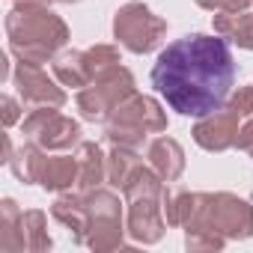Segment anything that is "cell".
I'll list each match as a JSON object with an SVG mask.
<instances>
[{"label": "cell", "instance_id": "2", "mask_svg": "<svg viewBox=\"0 0 253 253\" xmlns=\"http://www.w3.org/2000/svg\"><path fill=\"white\" fill-rule=\"evenodd\" d=\"M6 33L12 51L24 63H36V66H42L69 36L66 24L57 15L45 12L42 3H21L18 9H12L6 18Z\"/></svg>", "mask_w": 253, "mask_h": 253}, {"label": "cell", "instance_id": "1", "mask_svg": "<svg viewBox=\"0 0 253 253\" xmlns=\"http://www.w3.org/2000/svg\"><path fill=\"white\" fill-rule=\"evenodd\" d=\"M235 84V60L223 36L191 33L170 42L152 66V86L182 116L220 110Z\"/></svg>", "mask_w": 253, "mask_h": 253}, {"label": "cell", "instance_id": "18", "mask_svg": "<svg viewBox=\"0 0 253 253\" xmlns=\"http://www.w3.org/2000/svg\"><path fill=\"white\" fill-rule=\"evenodd\" d=\"M3 107H6V113H3V122H6V125H12V122H15V116H18V113H15V101L6 95V98H3Z\"/></svg>", "mask_w": 253, "mask_h": 253}, {"label": "cell", "instance_id": "11", "mask_svg": "<svg viewBox=\"0 0 253 253\" xmlns=\"http://www.w3.org/2000/svg\"><path fill=\"white\" fill-rule=\"evenodd\" d=\"M214 27L223 39H232L235 45L253 51V15L244 12H217L214 15Z\"/></svg>", "mask_w": 253, "mask_h": 253}, {"label": "cell", "instance_id": "14", "mask_svg": "<svg viewBox=\"0 0 253 253\" xmlns=\"http://www.w3.org/2000/svg\"><path fill=\"white\" fill-rule=\"evenodd\" d=\"M101 176H104V161H101L98 146L84 143L81 146V155H78V185L84 191H89V188H95L101 182Z\"/></svg>", "mask_w": 253, "mask_h": 253}, {"label": "cell", "instance_id": "4", "mask_svg": "<svg viewBox=\"0 0 253 253\" xmlns=\"http://www.w3.org/2000/svg\"><path fill=\"white\" fill-rule=\"evenodd\" d=\"M167 125L161 107L152 101V98H143V95H134L131 101H122L107 125V134L110 140L128 146V143H137L143 140V134L149 131H161Z\"/></svg>", "mask_w": 253, "mask_h": 253}, {"label": "cell", "instance_id": "9", "mask_svg": "<svg viewBox=\"0 0 253 253\" xmlns=\"http://www.w3.org/2000/svg\"><path fill=\"white\" fill-rule=\"evenodd\" d=\"M89 209V220H92V247H113L119 241L116 229H119V203L110 194H95Z\"/></svg>", "mask_w": 253, "mask_h": 253}, {"label": "cell", "instance_id": "10", "mask_svg": "<svg viewBox=\"0 0 253 253\" xmlns=\"http://www.w3.org/2000/svg\"><path fill=\"white\" fill-rule=\"evenodd\" d=\"M36 182L48 191L69 188L72 182H78V158H42Z\"/></svg>", "mask_w": 253, "mask_h": 253}, {"label": "cell", "instance_id": "12", "mask_svg": "<svg viewBox=\"0 0 253 253\" xmlns=\"http://www.w3.org/2000/svg\"><path fill=\"white\" fill-rule=\"evenodd\" d=\"M149 158H152V164H155V170L170 182V179H176L179 173H182V167H185V158H182V146L176 143V140H170V137H161V140H155L152 146H149Z\"/></svg>", "mask_w": 253, "mask_h": 253}, {"label": "cell", "instance_id": "5", "mask_svg": "<svg viewBox=\"0 0 253 253\" xmlns=\"http://www.w3.org/2000/svg\"><path fill=\"white\" fill-rule=\"evenodd\" d=\"M113 30H116V39L125 48H131L134 54H146L161 42L167 24L161 18H155L143 3H128L116 12Z\"/></svg>", "mask_w": 253, "mask_h": 253}, {"label": "cell", "instance_id": "15", "mask_svg": "<svg viewBox=\"0 0 253 253\" xmlns=\"http://www.w3.org/2000/svg\"><path fill=\"white\" fill-rule=\"evenodd\" d=\"M140 170V164H137V158L134 155H128L125 149H116L113 155H110V170H107V176H110V182L113 185H128L131 179H134V173Z\"/></svg>", "mask_w": 253, "mask_h": 253}, {"label": "cell", "instance_id": "6", "mask_svg": "<svg viewBox=\"0 0 253 253\" xmlns=\"http://www.w3.org/2000/svg\"><path fill=\"white\" fill-rule=\"evenodd\" d=\"M131 92H134V78L125 69L116 66V69L104 72L95 81V86H86L78 95V107L84 110L86 119H104L113 107H119Z\"/></svg>", "mask_w": 253, "mask_h": 253}, {"label": "cell", "instance_id": "17", "mask_svg": "<svg viewBox=\"0 0 253 253\" xmlns=\"http://www.w3.org/2000/svg\"><path fill=\"white\" fill-rule=\"evenodd\" d=\"M238 146L241 149H247L250 155H253V122H247L244 128H241V137H238Z\"/></svg>", "mask_w": 253, "mask_h": 253}, {"label": "cell", "instance_id": "8", "mask_svg": "<svg viewBox=\"0 0 253 253\" xmlns=\"http://www.w3.org/2000/svg\"><path fill=\"white\" fill-rule=\"evenodd\" d=\"M15 84H18V92L27 104H36V107H60L66 101V92L60 86H54L48 81V75L42 72V66L36 63H18V75H15Z\"/></svg>", "mask_w": 253, "mask_h": 253}, {"label": "cell", "instance_id": "7", "mask_svg": "<svg viewBox=\"0 0 253 253\" xmlns=\"http://www.w3.org/2000/svg\"><path fill=\"white\" fill-rule=\"evenodd\" d=\"M24 134H27L33 143L45 146V149H69V146L78 140L81 128H78V122L60 116L57 110L42 107V110H36V113L24 122Z\"/></svg>", "mask_w": 253, "mask_h": 253}, {"label": "cell", "instance_id": "19", "mask_svg": "<svg viewBox=\"0 0 253 253\" xmlns=\"http://www.w3.org/2000/svg\"><path fill=\"white\" fill-rule=\"evenodd\" d=\"M63 3H72V0H63Z\"/></svg>", "mask_w": 253, "mask_h": 253}, {"label": "cell", "instance_id": "13", "mask_svg": "<svg viewBox=\"0 0 253 253\" xmlns=\"http://www.w3.org/2000/svg\"><path fill=\"white\" fill-rule=\"evenodd\" d=\"M54 75H57L66 86H86V81L92 78L89 60H86V54H81V51H72V54L57 57V60H54Z\"/></svg>", "mask_w": 253, "mask_h": 253}, {"label": "cell", "instance_id": "16", "mask_svg": "<svg viewBox=\"0 0 253 253\" xmlns=\"http://www.w3.org/2000/svg\"><path fill=\"white\" fill-rule=\"evenodd\" d=\"M197 3L206 9H214V12H241L250 0H197Z\"/></svg>", "mask_w": 253, "mask_h": 253}, {"label": "cell", "instance_id": "3", "mask_svg": "<svg viewBox=\"0 0 253 253\" xmlns=\"http://www.w3.org/2000/svg\"><path fill=\"white\" fill-rule=\"evenodd\" d=\"M247 113H253V89L241 86L238 95L223 110H214V113L203 116V122L194 128V140L203 149H211V152H220V149L232 146L235 134H238V119L247 116Z\"/></svg>", "mask_w": 253, "mask_h": 253}]
</instances>
